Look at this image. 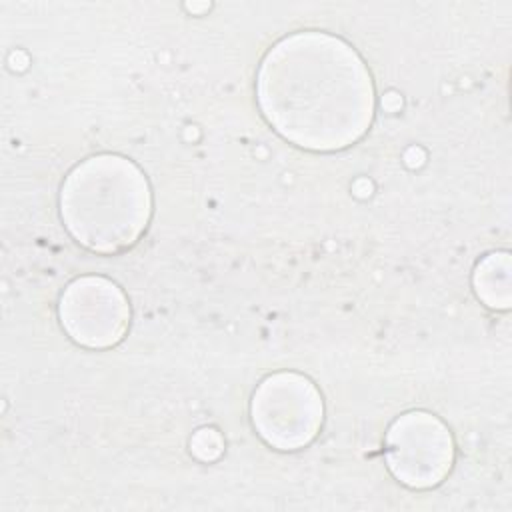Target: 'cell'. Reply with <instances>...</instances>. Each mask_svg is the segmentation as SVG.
I'll use <instances>...</instances> for the list:
<instances>
[{"instance_id":"cell-6","label":"cell","mask_w":512,"mask_h":512,"mask_svg":"<svg viewBox=\"0 0 512 512\" xmlns=\"http://www.w3.org/2000/svg\"><path fill=\"white\" fill-rule=\"evenodd\" d=\"M190 448L200 460H214L222 452V438L214 428H202L190 440Z\"/></svg>"},{"instance_id":"cell-2","label":"cell","mask_w":512,"mask_h":512,"mask_svg":"<svg viewBox=\"0 0 512 512\" xmlns=\"http://www.w3.org/2000/svg\"><path fill=\"white\" fill-rule=\"evenodd\" d=\"M146 176L128 158L100 154L74 166L62 184L60 214L68 232L102 254L126 250L148 226Z\"/></svg>"},{"instance_id":"cell-3","label":"cell","mask_w":512,"mask_h":512,"mask_svg":"<svg viewBox=\"0 0 512 512\" xmlns=\"http://www.w3.org/2000/svg\"><path fill=\"white\" fill-rule=\"evenodd\" d=\"M252 424L276 450H298L314 440L322 424L316 386L294 372L268 376L252 396Z\"/></svg>"},{"instance_id":"cell-5","label":"cell","mask_w":512,"mask_h":512,"mask_svg":"<svg viewBox=\"0 0 512 512\" xmlns=\"http://www.w3.org/2000/svg\"><path fill=\"white\" fill-rule=\"evenodd\" d=\"M62 328L68 336L88 348H108L122 340L130 308L122 290L98 276L74 280L58 306Z\"/></svg>"},{"instance_id":"cell-1","label":"cell","mask_w":512,"mask_h":512,"mask_svg":"<svg viewBox=\"0 0 512 512\" xmlns=\"http://www.w3.org/2000/svg\"><path fill=\"white\" fill-rule=\"evenodd\" d=\"M258 104L296 146L332 152L364 136L374 118V84L362 58L324 32L282 38L258 70Z\"/></svg>"},{"instance_id":"cell-4","label":"cell","mask_w":512,"mask_h":512,"mask_svg":"<svg viewBox=\"0 0 512 512\" xmlns=\"http://www.w3.org/2000/svg\"><path fill=\"white\" fill-rule=\"evenodd\" d=\"M454 460L448 428L428 412H408L386 436L390 472L410 488H430L442 482Z\"/></svg>"}]
</instances>
